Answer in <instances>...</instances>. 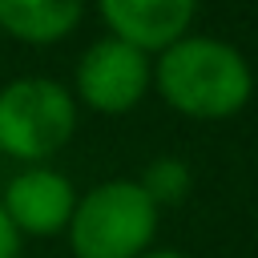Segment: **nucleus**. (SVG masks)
<instances>
[{
	"mask_svg": "<svg viewBox=\"0 0 258 258\" xmlns=\"http://www.w3.org/2000/svg\"><path fill=\"white\" fill-rule=\"evenodd\" d=\"M153 85L169 109L194 121H222L250 101L254 73H250V60L226 40L181 36L157 56Z\"/></svg>",
	"mask_w": 258,
	"mask_h": 258,
	"instance_id": "1",
	"label": "nucleus"
},
{
	"mask_svg": "<svg viewBox=\"0 0 258 258\" xmlns=\"http://www.w3.org/2000/svg\"><path fill=\"white\" fill-rule=\"evenodd\" d=\"M64 234L77 258H141L157 234V206L137 177H113L77 198Z\"/></svg>",
	"mask_w": 258,
	"mask_h": 258,
	"instance_id": "2",
	"label": "nucleus"
},
{
	"mask_svg": "<svg viewBox=\"0 0 258 258\" xmlns=\"http://www.w3.org/2000/svg\"><path fill=\"white\" fill-rule=\"evenodd\" d=\"M77 129V97L48 77H16L0 89V153L44 161L69 145Z\"/></svg>",
	"mask_w": 258,
	"mask_h": 258,
	"instance_id": "3",
	"label": "nucleus"
},
{
	"mask_svg": "<svg viewBox=\"0 0 258 258\" xmlns=\"http://www.w3.org/2000/svg\"><path fill=\"white\" fill-rule=\"evenodd\" d=\"M153 81V64L149 52H141L137 44L121 40V36H101L85 48L81 64H77V97L97 109V113H129L145 89Z\"/></svg>",
	"mask_w": 258,
	"mask_h": 258,
	"instance_id": "4",
	"label": "nucleus"
},
{
	"mask_svg": "<svg viewBox=\"0 0 258 258\" xmlns=\"http://www.w3.org/2000/svg\"><path fill=\"white\" fill-rule=\"evenodd\" d=\"M8 222L16 226V234H32V238H52L64 234L77 210V189L64 173L48 169V165H28L20 169L0 198Z\"/></svg>",
	"mask_w": 258,
	"mask_h": 258,
	"instance_id": "5",
	"label": "nucleus"
},
{
	"mask_svg": "<svg viewBox=\"0 0 258 258\" xmlns=\"http://www.w3.org/2000/svg\"><path fill=\"white\" fill-rule=\"evenodd\" d=\"M109 36L137 44L141 52H165L189 32L198 0H97Z\"/></svg>",
	"mask_w": 258,
	"mask_h": 258,
	"instance_id": "6",
	"label": "nucleus"
},
{
	"mask_svg": "<svg viewBox=\"0 0 258 258\" xmlns=\"http://www.w3.org/2000/svg\"><path fill=\"white\" fill-rule=\"evenodd\" d=\"M85 0H0V28L24 44H56L81 20Z\"/></svg>",
	"mask_w": 258,
	"mask_h": 258,
	"instance_id": "7",
	"label": "nucleus"
},
{
	"mask_svg": "<svg viewBox=\"0 0 258 258\" xmlns=\"http://www.w3.org/2000/svg\"><path fill=\"white\" fill-rule=\"evenodd\" d=\"M137 181H141V189L149 194V202H153L157 210L185 202L189 189H194V173H189V165H185L181 157H153Z\"/></svg>",
	"mask_w": 258,
	"mask_h": 258,
	"instance_id": "8",
	"label": "nucleus"
},
{
	"mask_svg": "<svg viewBox=\"0 0 258 258\" xmlns=\"http://www.w3.org/2000/svg\"><path fill=\"white\" fill-rule=\"evenodd\" d=\"M0 258H20V234H16V226L8 222L4 206H0Z\"/></svg>",
	"mask_w": 258,
	"mask_h": 258,
	"instance_id": "9",
	"label": "nucleus"
},
{
	"mask_svg": "<svg viewBox=\"0 0 258 258\" xmlns=\"http://www.w3.org/2000/svg\"><path fill=\"white\" fill-rule=\"evenodd\" d=\"M141 258H189V254H177V250H153V254H149V250H145Z\"/></svg>",
	"mask_w": 258,
	"mask_h": 258,
	"instance_id": "10",
	"label": "nucleus"
}]
</instances>
